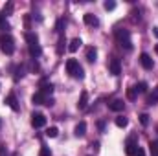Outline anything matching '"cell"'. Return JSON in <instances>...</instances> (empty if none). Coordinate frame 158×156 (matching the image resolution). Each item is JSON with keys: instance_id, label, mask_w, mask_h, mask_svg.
I'll return each instance as SVG.
<instances>
[{"instance_id": "6da1fadb", "label": "cell", "mask_w": 158, "mask_h": 156, "mask_svg": "<svg viewBox=\"0 0 158 156\" xmlns=\"http://www.w3.org/2000/svg\"><path fill=\"white\" fill-rule=\"evenodd\" d=\"M66 72L72 76V77H77V79H83V68H81V64H79L76 59H68L66 61Z\"/></svg>"}, {"instance_id": "7a4b0ae2", "label": "cell", "mask_w": 158, "mask_h": 156, "mask_svg": "<svg viewBox=\"0 0 158 156\" xmlns=\"http://www.w3.org/2000/svg\"><path fill=\"white\" fill-rule=\"evenodd\" d=\"M116 39L118 42L125 48V50H132V40H131V33L127 30H118L116 31Z\"/></svg>"}, {"instance_id": "3957f363", "label": "cell", "mask_w": 158, "mask_h": 156, "mask_svg": "<svg viewBox=\"0 0 158 156\" xmlns=\"http://www.w3.org/2000/svg\"><path fill=\"white\" fill-rule=\"evenodd\" d=\"M138 143H136V136H131V138H127V142H125V154L127 156H136L138 153Z\"/></svg>"}, {"instance_id": "277c9868", "label": "cell", "mask_w": 158, "mask_h": 156, "mask_svg": "<svg viewBox=\"0 0 158 156\" xmlns=\"http://www.w3.org/2000/svg\"><path fill=\"white\" fill-rule=\"evenodd\" d=\"M0 48H2V51L6 53V55H11L13 51H15V44H13V39L11 37H2L0 39Z\"/></svg>"}, {"instance_id": "5b68a950", "label": "cell", "mask_w": 158, "mask_h": 156, "mask_svg": "<svg viewBox=\"0 0 158 156\" xmlns=\"http://www.w3.org/2000/svg\"><path fill=\"white\" fill-rule=\"evenodd\" d=\"M31 125H33L35 129L44 127V125H46V117H44V114H40V112H33V114H31Z\"/></svg>"}, {"instance_id": "8992f818", "label": "cell", "mask_w": 158, "mask_h": 156, "mask_svg": "<svg viewBox=\"0 0 158 156\" xmlns=\"http://www.w3.org/2000/svg\"><path fill=\"white\" fill-rule=\"evenodd\" d=\"M109 68H110V74L112 76H119L121 74V64H119V59H110V63H109Z\"/></svg>"}, {"instance_id": "52a82bcc", "label": "cell", "mask_w": 158, "mask_h": 156, "mask_svg": "<svg viewBox=\"0 0 158 156\" xmlns=\"http://www.w3.org/2000/svg\"><path fill=\"white\" fill-rule=\"evenodd\" d=\"M6 103H7V107L11 109V110H19L20 109V105H19V101H17V97H15V94H9L7 97H6Z\"/></svg>"}, {"instance_id": "ba28073f", "label": "cell", "mask_w": 158, "mask_h": 156, "mask_svg": "<svg viewBox=\"0 0 158 156\" xmlns=\"http://www.w3.org/2000/svg\"><path fill=\"white\" fill-rule=\"evenodd\" d=\"M140 64H142L145 70H151V68H153V59H151L147 53H142V55H140Z\"/></svg>"}, {"instance_id": "9c48e42d", "label": "cell", "mask_w": 158, "mask_h": 156, "mask_svg": "<svg viewBox=\"0 0 158 156\" xmlns=\"http://www.w3.org/2000/svg\"><path fill=\"white\" fill-rule=\"evenodd\" d=\"M109 109H110V110H114V112H121V110L125 109V103H123L121 99H114V101H110V103H109Z\"/></svg>"}, {"instance_id": "30bf717a", "label": "cell", "mask_w": 158, "mask_h": 156, "mask_svg": "<svg viewBox=\"0 0 158 156\" xmlns=\"http://www.w3.org/2000/svg\"><path fill=\"white\" fill-rule=\"evenodd\" d=\"M39 92H42L44 96H48V94H52V92H53V84L42 79V81H40V90H39Z\"/></svg>"}, {"instance_id": "8fae6325", "label": "cell", "mask_w": 158, "mask_h": 156, "mask_svg": "<svg viewBox=\"0 0 158 156\" xmlns=\"http://www.w3.org/2000/svg\"><path fill=\"white\" fill-rule=\"evenodd\" d=\"M31 103H33V105H44V103H46V96H44L42 92H35V94L31 96Z\"/></svg>"}, {"instance_id": "7c38bea8", "label": "cell", "mask_w": 158, "mask_h": 156, "mask_svg": "<svg viewBox=\"0 0 158 156\" xmlns=\"http://www.w3.org/2000/svg\"><path fill=\"white\" fill-rule=\"evenodd\" d=\"M74 134H76V136H85V134H86V123H85V121H79L77 125H76V130H74Z\"/></svg>"}, {"instance_id": "4fadbf2b", "label": "cell", "mask_w": 158, "mask_h": 156, "mask_svg": "<svg viewBox=\"0 0 158 156\" xmlns=\"http://www.w3.org/2000/svg\"><path fill=\"white\" fill-rule=\"evenodd\" d=\"M83 20H85V24H88V26H98V24H99V20H98L92 13H86V15L83 17Z\"/></svg>"}, {"instance_id": "5bb4252c", "label": "cell", "mask_w": 158, "mask_h": 156, "mask_svg": "<svg viewBox=\"0 0 158 156\" xmlns=\"http://www.w3.org/2000/svg\"><path fill=\"white\" fill-rule=\"evenodd\" d=\"M40 53H42V48H40L39 44H30V55H31L33 59L40 57Z\"/></svg>"}, {"instance_id": "9a60e30c", "label": "cell", "mask_w": 158, "mask_h": 156, "mask_svg": "<svg viewBox=\"0 0 158 156\" xmlns=\"http://www.w3.org/2000/svg\"><path fill=\"white\" fill-rule=\"evenodd\" d=\"M86 103H88V94L86 92H81V97H79V101H77V109H86Z\"/></svg>"}, {"instance_id": "2e32d148", "label": "cell", "mask_w": 158, "mask_h": 156, "mask_svg": "<svg viewBox=\"0 0 158 156\" xmlns=\"http://www.w3.org/2000/svg\"><path fill=\"white\" fill-rule=\"evenodd\" d=\"M81 44H83L81 39H72V40H70V44H68V51H72V53H74V51H77Z\"/></svg>"}, {"instance_id": "e0dca14e", "label": "cell", "mask_w": 158, "mask_h": 156, "mask_svg": "<svg viewBox=\"0 0 158 156\" xmlns=\"http://www.w3.org/2000/svg\"><path fill=\"white\" fill-rule=\"evenodd\" d=\"M96 57H98V50H96V48H88V50H86V61L94 63Z\"/></svg>"}, {"instance_id": "ac0fdd59", "label": "cell", "mask_w": 158, "mask_h": 156, "mask_svg": "<svg viewBox=\"0 0 158 156\" xmlns=\"http://www.w3.org/2000/svg\"><path fill=\"white\" fill-rule=\"evenodd\" d=\"M158 103V86L153 88V94L149 96V105H156Z\"/></svg>"}, {"instance_id": "d6986e66", "label": "cell", "mask_w": 158, "mask_h": 156, "mask_svg": "<svg viewBox=\"0 0 158 156\" xmlns=\"http://www.w3.org/2000/svg\"><path fill=\"white\" fill-rule=\"evenodd\" d=\"M26 40H28L30 44H39V37H37L35 33H31V31L26 33Z\"/></svg>"}, {"instance_id": "ffe728a7", "label": "cell", "mask_w": 158, "mask_h": 156, "mask_svg": "<svg viewBox=\"0 0 158 156\" xmlns=\"http://www.w3.org/2000/svg\"><path fill=\"white\" fill-rule=\"evenodd\" d=\"M116 125H118L119 129H123V127H127V125H129V119H127V117H123V116H119V117H116Z\"/></svg>"}, {"instance_id": "44dd1931", "label": "cell", "mask_w": 158, "mask_h": 156, "mask_svg": "<svg viewBox=\"0 0 158 156\" xmlns=\"http://www.w3.org/2000/svg\"><path fill=\"white\" fill-rule=\"evenodd\" d=\"M136 96H138V90H136V86H131V88L127 90V97H129V99H136Z\"/></svg>"}, {"instance_id": "7402d4cb", "label": "cell", "mask_w": 158, "mask_h": 156, "mask_svg": "<svg viewBox=\"0 0 158 156\" xmlns=\"http://www.w3.org/2000/svg\"><path fill=\"white\" fill-rule=\"evenodd\" d=\"M57 134H59L57 127H50V129L46 130V136H48V138H57Z\"/></svg>"}, {"instance_id": "603a6c76", "label": "cell", "mask_w": 158, "mask_h": 156, "mask_svg": "<svg viewBox=\"0 0 158 156\" xmlns=\"http://www.w3.org/2000/svg\"><path fill=\"white\" fill-rule=\"evenodd\" d=\"M151 156H158V140L156 142H151Z\"/></svg>"}, {"instance_id": "cb8c5ba5", "label": "cell", "mask_w": 158, "mask_h": 156, "mask_svg": "<svg viewBox=\"0 0 158 156\" xmlns=\"http://www.w3.org/2000/svg\"><path fill=\"white\" fill-rule=\"evenodd\" d=\"M103 6H105V9H107V11H112V9L116 7V2H112V0H107Z\"/></svg>"}, {"instance_id": "d4e9b609", "label": "cell", "mask_w": 158, "mask_h": 156, "mask_svg": "<svg viewBox=\"0 0 158 156\" xmlns=\"http://www.w3.org/2000/svg\"><path fill=\"white\" fill-rule=\"evenodd\" d=\"M63 26H64V20H63V18H59V20H57V24H55V31H57V33H61V31H63Z\"/></svg>"}, {"instance_id": "484cf974", "label": "cell", "mask_w": 158, "mask_h": 156, "mask_svg": "<svg viewBox=\"0 0 158 156\" xmlns=\"http://www.w3.org/2000/svg\"><path fill=\"white\" fill-rule=\"evenodd\" d=\"M140 123L145 127V125H149V116L147 114H140Z\"/></svg>"}, {"instance_id": "4316f807", "label": "cell", "mask_w": 158, "mask_h": 156, "mask_svg": "<svg viewBox=\"0 0 158 156\" xmlns=\"http://www.w3.org/2000/svg\"><path fill=\"white\" fill-rule=\"evenodd\" d=\"M136 90H138V92H140V94H143V92H145V90H147V83H143V81H142V83H140V84H138V86H136Z\"/></svg>"}, {"instance_id": "83f0119b", "label": "cell", "mask_w": 158, "mask_h": 156, "mask_svg": "<svg viewBox=\"0 0 158 156\" xmlns=\"http://www.w3.org/2000/svg\"><path fill=\"white\" fill-rule=\"evenodd\" d=\"M11 11H13V4H11V2H9V4H7V6H6V7H4V17H7V15H9V13H11Z\"/></svg>"}, {"instance_id": "f1b7e54d", "label": "cell", "mask_w": 158, "mask_h": 156, "mask_svg": "<svg viewBox=\"0 0 158 156\" xmlns=\"http://www.w3.org/2000/svg\"><path fill=\"white\" fill-rule=\"evenodd\" d=\"M40 156H52V151H50L48 147H42V149H40Z\"/></svg>"}, {"instance_id": "f546056e", "label": "cell", "mask_w": 158, "mask_h": 156, "mask_svg": "<svg viewBox=\"0 0 158 156\" xmlns=\"http://www.w3.org/2000/svg\"><path fill=\"white\" fill-rule=\"evenodd\" d=\"M22 76H24V68L20 66V68H17V76H15V77L19 79V77H22Z\"/></svg>"}, {"instance_id": "4dcf8cb0", "label": "cell", "mask_w": 158, "mask_h": 156, "mask_svg": "<svg viewBox=\"0 0 158 156\" xmlns=\"http://www.w3.org/2000/svg\"><path fill=\"white\" fill-rule=\"evenodd\" d=\"M92 149H94V153H98L99 151V142H94L92 143Z\"/></svg>"}, {"instance_id": "1f68e13d", "label": "cell", "mask_w": 158, "mask_h": 156, "mask_svg": "<svg viewBox=\"0 0 158 156\" xmlns=\"http://www.w3.org/2000/svg\"><path fill=\"white\" fill-rule=\"evenodd\" d=\"M136 156H145V153H143L142 149H138V153H136Z\"/></svg>"}, {"instance_id": "d6a6232c", "label": "cell", "mask_w": 158, "mask_h": 156, "mask_svg": "<svg viewBox=\"0 0 158 156\" xmlns=\"http://www.w3.org/2000/svg\"><path fill=\"white\" fill-rule=\"evenodd\" d=\"M4 20H6V17H4V15H2V13H0V24H2V22H4Z\"/></svg>"}, {"instance_id": "836d02e7", "label": "cell", "mask_w": 158, "mask_h": 156, "mask_svg": "<svg viewBox=\"0 0 158 156\" xmlns=\"http://www.w3.org/2000/svg\"><path fill=\"white\" fill-rule=\"evenodd\" d=\"M153 33H155V35L158 37V28H153Z\"/></svg>"}, {"instance_id": "e575fe53", "label": "cell", "mask_w": 158, "mask_h": 156, "mask_svg": "<svg viewBox=\"0 0 158 156\" xmlns=\"http://www.w3.org/2000/svg\"><path fill=\"white\" fill-rule=\"evenodd\" d=\"M156 53H158V44H156Z\"/></svg>"}, {"instance_id": "d590c367", "label": "cell", "mask_w": 158, "mask_h": 156, "mask_svg": "<svg viewBox=\"0 0 158 156\" xmlns=\"http://www.w3.org/2000/svg\"><path fill=\"white\" fill-rule=\"evenodd\" d=\"M0 125H2V121H0Z\"/></svg>"}]
</instances>
